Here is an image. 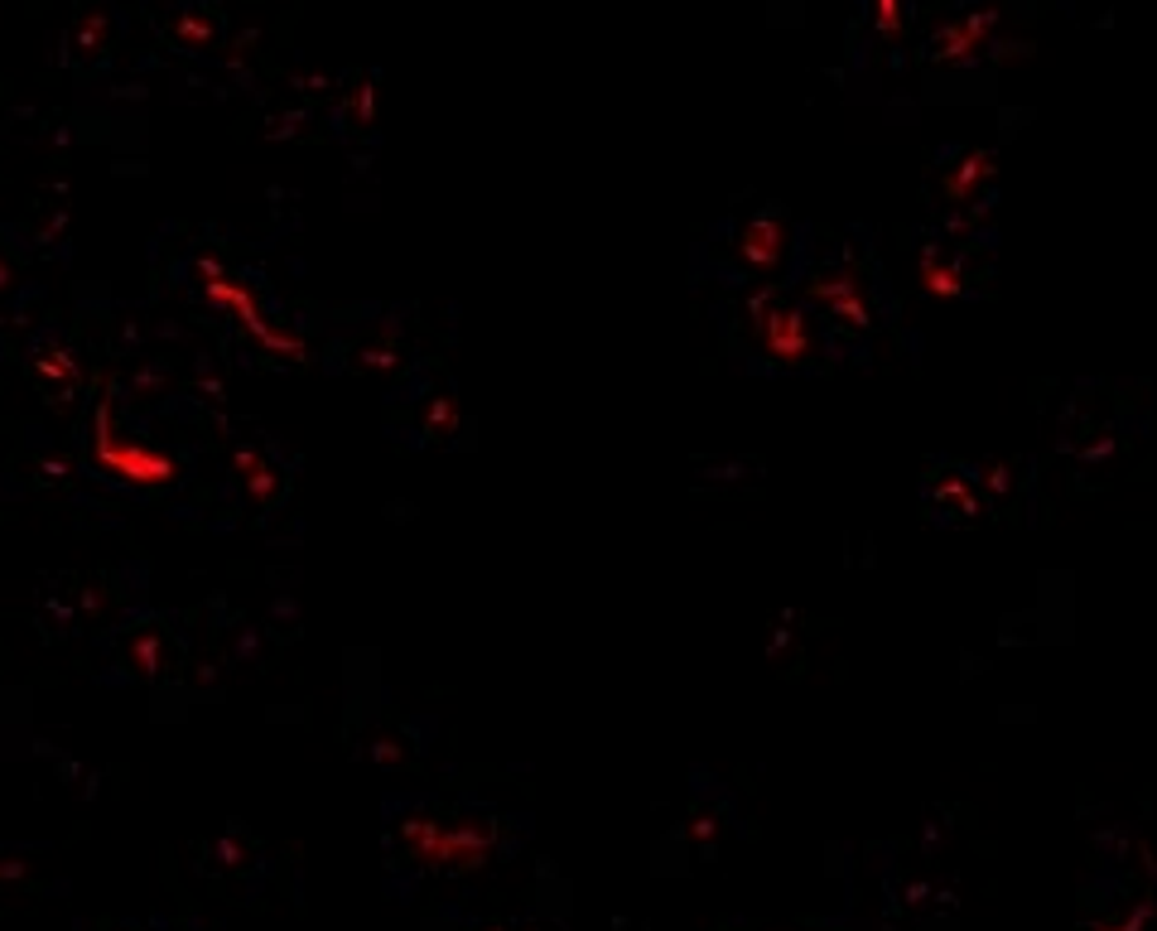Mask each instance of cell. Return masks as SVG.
<instances>
[{
  "instance_id": "6da1fadb",
  "label": "cell",
  "mask_w": 1157,
  "mask_h": 931,
  "mask_svg": "<svg viewBox=\"0 0 1157 931\" xmlns=\"http://www.w3.org/2000/svg\"><path fill=\"white\" fill-rule=\"evenodd\" d=\"M101 459L107 463H116L121 473H130V478H169V463L165 459H145V454H136V449H111L107 440H101Z\"/></svg>"
}]
</instances>
